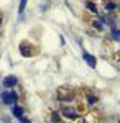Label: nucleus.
Instances as JSON below:
<instances>
[{
    "mask_svg": "<svg viewBox=\"0 0 120 123\" xmlns=\"http://www.w3.org/2000/svg\"><path fill=\"white\" fill-rule=\"evenodd\" d=\"M117 8H119V10H120V3H119V5H117Z\"/></svg>",
    "mask_w": 120,
    "mask_h": 123,
    "instance_id": "4468645a",
    "label": "nucleus"
},
{
    "mask_svg": "<svg viewBox=\"0 0 120 123\" xmlns=\"http://www.w3.org/2000/svg\"><path fill=\"white\" fill-rule=\"evenodd\" d=\"M17 82H18V79H17L15 76H7L5 79H3V87L12 89V87H15V85H17Z\"/></svg>",
    "mask_w": 120,
    "mask_h": 123,
    "instance_id": "f03ea898",
    "label": "nucleus"
},
{
    "mask_svg": "<svg viewBox=\"0 0 120 123\" xmlns=\"http://www.w3.org/2000/svg\"><path fill=\"white\" fill-rule=\"evenodd\" d=\"M92 25H94V26H95L97 30H99V31H100V30H104V23H102L100 20H94Z\"/></svg>",
    "mask_w": 120,
    "mask_h": 123,
    "instance_id": "f8f14e48",
    "label": "nucleus"
},
{
    "mask_svg": "<svg viewBox=\"0 0 120 123\" xmlns=\"http://www.w3.org/2000/svg\"><path fill=\"white\" fill-rule=\"evenodd\" d=\"M63 117L76 118V117H77V110H76V108H71V107H64V108H63Z\"/></svg>",
    "mask_w": 120,
    "mask_h": 123,
    "instance_id": "423d86ee",
    "label": "nucleus"
},
{
    "mask_svg": "<svg viewBox=\"0 0 120 123\" xmlns=\"http://www.w3.org/2000/svg\"><path fill=\"white\" fill-rule=\"evenodd\" d=\"M12 113H13V117H17V118H23V113H25V110H23V107H20V105L13 104L12 105Z\"/></svg>",
    "mask_w": 120,
    "mask_h": 123,
    "instance_id": "39448f33",
    "label": "nucleus"
},
{
    "mask_svg": "<svg viewBox=\"0 0 120 123\" xmlns=\"http://www.w3.org/2000/svg\"><path fill=\"white\" fill-rule=\"evenodd\" d=\"M87 102H89L91 105L97 104V97H95V95H92V94H87Z\"/></svg>",
    "mask_w": 120,
    "mask_h": 123,
    "instance_id": "9b49d317",
    "label": "nucleus"
},
{
    "mask_svg": "<svg viewBox=\"0 0 120 123\" xmlns=\"http://www.w3.org/2000/svg\"><path fill=\"white\" fill-rule=\"evenodd\" d=\"M86 7H87V10H89V12L97 13V7H95V3H94V2H87V3H86Z\"/></svg>",
    "mask_w": 120,
    "mask_h": 123,
    "instance_id": "1a4fd4ad",
    "label": "nucleus"
},
{
    "mask_svg": "<svg viewBox=\"0 0 120 123\" xmlns=\"http://www.w3.org/2000/svg\"><path fill=\"white\" fill-rule=\"evenodd\" d=\"M51 122H53V123H58V122H59V117H58V113H56V112H53V113H51Z\"/></svg>",
    "mask_w": 120,
    "mask_h": 123,
    "instance_id": "ddd939ff",
    "label": "nucleus"
},
{
    "mask_svg": "<svg viewBox=\"0 0 120 123\" xmlns=\"http://www.w3.org/2000/svg\"><path fill=\"white\" fill-rule=\"evenodd\" d=\"M82 59L87 62V66H91V67H95L97 66V62H95V57L92 56V54H89L87 51H84L82 53Z\"/></svg>",
    "mask_w": 120,
    "mask_h": 123,
    "instance_id": "7ed1b4c3",
    "label": "nucleus"
},
{
    "mask_svg": "<svg viewBox=\"0 0 120 123\" xmlns=\"http://www.w3.org/2000/svg\"><path fill=\"white\" fill-rule=\"evenodd\" d=\"M0 98H2V102L7 105H13L17 102V98H18V95L15 94L13 90H3L2 94H0Z\"/></svg>",
    "mask_w": 120,
    "mask_h": 123,
    "instance_id": "f257e3e1",
    "label": "nucleus"
},
{
    "mask_svg": "<svg viewBox=\"0 0 120 123\" xmlns=\"http://www.w3.org/2000/svg\"><path fill=\"white\" fill-rule=\"evenodd\" d=\"M104 8H105V12H115V10H117V3H113V2H107V3L104 5Z\"/></svg>",
    "mask_w": 120,
    "mask_h": 123,
    "instance_id": "0eeeda50",
    "label": "nucleus"
},
{
    "mask_svg": "<svg viewBox=\"0 0 120 123\" xmlns=\"http://www.w3.org/2000/svg\"><path fill=\"white\" fill-rule=\"evenodd\" d=\"M27 3H28V0H20V7H18V13H20V15H23V13H25Z\"/></svg>",
    "mask_w": 120,
    "mask_h": 123,
    "instance_id": "6e6552de",
    "label": "nucleus"
},
{
    "mask_svg": "<svg viewBox=\"0 0 120 123\" xmlns=\"http://www.w3.org/2000/svg\"><path fill=\"white\" fill-rule=\"evenodd\" d=\"M112 38L115 39V41H120V30H117V28H112Z\"/></svg>",
    "mask_w": 120,
    "mask_h": 123,
    "instance_id": "9d476101",
    "label": "nucleus"
},
{
    "mask_svg": "<svg viewBox=\"0 0 120 123\" xmlns=\"http://www.w3.org/2000/svg\"><path fill=\"white\" fill-rule=\"evenodd\" d=\"M73 98V94L71 92H67V90H64V89H61L59 92H58V100H61V102H69Z\"/></svg>",
    "mask_w": 120,
    "mask_h": 123,
    "instance_id": "20e7f679",
    "label": "nucleus"
}]
</instances>
